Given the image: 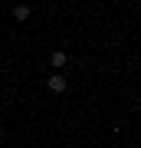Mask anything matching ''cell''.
I'll return each mask as SVG.
<instances>
[{"label":"cell","instance_id":"cell-1","mask_svg":"<svg viewBox=\"0 0 141 148\" xmlns=\"http://www.w3.org/2000/svg\"><path fill=\"white\" fill-rule=\"evenodd\" d=\"M46 86H49V92H66V89H69L66 76H59V73H52L49 79H46Z\"/></svg>","mask_w":141,"mask_h":148},{"label":"cell","instance_id":"cell-2","mask_svg":"<svg viewBox=\"0 0 141 148\" xmlns=\"http://www.w3.org/2000/svg\"><path fill=\"white\" fill-rule=\"evenodd\" d=\"M66 63H69V53H63V49H56V53H52V66L59 69V66H66Z\"/></svg>","mask_w":141,"mask_h":148},{"label":"cell","instance_id":"cell-3","mask_svg":"<svg viewBox=\"0 0 141 148\" xmlns=\"http://www.w3.org/2000/svg\"><path fill=\"white\" fill-rule=\"evenodd\" d=\"M13 16H16V20H26V16H30V7H16Z\"/></svg>","mask_w":141,"mask_h":148}]
</instances>
